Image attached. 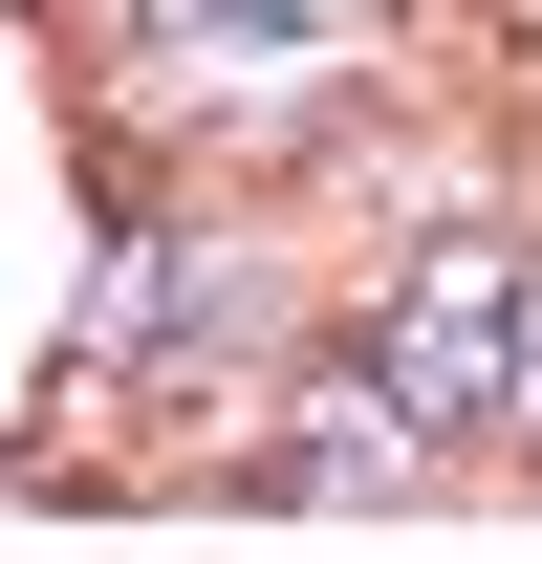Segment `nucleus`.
Returning a JSON list of instances; mask_svg holds the SVG:
<instances>
[{
  "label": "nucleus",
  "instance_id": "obj_1",
  "mask_svg": "<svg viewBox=\"0 0 542 564\" xmlns=\"http://www.w3.org/2000/svg\"><path fill=\"white\" fill-rule=\"evenodd\" d=\"M391 369H412V434L499 413V391H521V261H499V239L412 261V326H391Z\"/></svg>",
  "mask_w": 542,
  "mask_h": 564
}]
</instances>
